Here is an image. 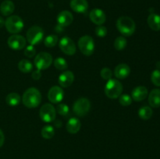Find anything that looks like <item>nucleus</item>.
<instances>
[{
    "label": "nucleus",
    "instance_id": "f257e3e1",
    "mask_svg": "<svg viewBox=\"0 0 160 159\" xmlns=\"http://www.w3.org/2000/svg\"><path fill=\"white\" fill-rule=\"evenodd\" d=\"M23 104L29 108L38 107L42 101V94L35 87H30L25 90L22 97Z\"/></svg>",
    "mask_w": 160,
    "mask_h": 159
},
{
    "label": "nucleus",
    "instance_id": "f03ea898",
    "mask_svg": "<svg viewBox=\"0 0 160 159\" xmlns=\"http://www.w3.org/2000/svg\"><path fill=\"white\" fill-rule=\"evenodd\" d=\"M117 27L120 34L126 37H130L135 31L136 25L131 17H120L117 21Z\"/></svg>",
    "mask_w": 160,
    "mask_h": 159
},
{
    "label": "nucleus",
    "instance_id": "7ed1b4c3",
    "mask_svg": "<svg viewBox=\"0 0 160 159\" xmlns=\"http://www.w3.org/2000/svg\"><path fill=\"white\" fill-rule=\"evenodd\" d=\"M123 92V85L118 80L110 79L105 87V94L110 99H117Z\"/></svg>",
    "mask_w": 160,
    "mask_h": 159
},
{
    "label": "nucleus",
    "instance_id": "20e7f679",
    "mask_svg": "<svg viewBox=\"0 0 160 159\" xmlns=\"http://www.w3.org/2000/svg\"><path fill=\"white\" fill-rule=\"evenodd\" d=\"M5 26L8 32L11 34H18L23 28V21L19 16H10L5 21Z\"/></svg>",
    "mask_w": 160,
    "mask_h": 159
},
{
    "label": "nucleus",
    "instance_id": "39448f33",
    "mask_svg": "<svg viewBox=\"0 0 160 159\" xmlns=\"http://www.w3.org/2000/svg\"><path fill=\"white\" fill-rule=\"evenodd\" d=\"M78 47L83 55L90 56L93 54L95 50L94 39L89 35H84L78 41Z\"/></svg>",
    "mask_w": 160,
    "mask_h": 159
},
{
    "label": "nucleus",
    "instance_id": "423d86ee",
    "mask_svg": "<svg viewBox=\"0 0 160 159\" xmlns=\"http://www.w3.org/2000/svg\"><path fill=\"white\" fill-rule=\"evenodd\" d=\"M91 108V103L88 98H78L73 105V111L77 116L83 117L87 115Z\"/></svg>",
    "mask_w": 160,
    "mask_h": 159
},
{
    "label": "nucleus",
    "instance_id": "0eeeda50",
    "mask_svg": "<svg viewBox=\"0 0 160 159\" xmlns=\"http://www.w3.org/2000/svg\"><path fill=\"white\" fill-rule=\"evenodd\" d=\"M44 37V31L39 26H32L27 32V41L31 45H38Z\"/></svg>",
    "mask_w": 160,
    "mask_h": 159
},
{
    "label": "nucleus",
    "instance_id": "6e6552de",
    "mask_svg": "<svg viewBox=\"0 0 160 159\" xmlns=\"http://www.w3.org/2000/svg\"><path fill=\"white\" fill-rule=\"evenodd\" d=\"M52 56L51 54L42 51L36 55L34 59V65L37 67V70H45L52 65Z\"/></svg>",
    "mask_w": 160,
    "mask_h": 159
},
{
    "label": "nucleus",
    "instance_id": "1a4fd4ad",
    "mask_svg": "<svg viewBox=\"0 0 160 159\" xmlns=\"http://www.w3.org/2000/svg\"><path fill=\"white\" fill-rule=\"evenodd\" d=\"M39 115L41 119L45 123H51L56 118V110L52 104L46 103L41 107Z\"/></svg>",
    "mask_w": 160,
    "mask_h": 159
},
{
    "label": "nucleus",
    "instance_id": "9d476101",
    "mask_svg": "<svg viewBox=\"0 0 160 159\" xmlns=\"http://www.w3.org/2000/svg\"><path fill=\"white\" fill-rule=\"evenodd\" d=\"M59 46L61 51L66 55H73L76 52V45L72 39L68 37H63L59 42Z\"/></svg>",
    "mask_w": 160,
    "mask_h": 159
},
{
    "label": "nucleus",
    "instance_id": "9b49d317",
    "mask_svg": "<svg viewBox=\"0 0 160 159\" xmlns=\"http://www.w3.org/2000/svg\"><path fill=\"white\" fill-rule=\"evenodd\" d=\"M8 45L12 50H22L25 48L27 43V40L23 36L19 34H13L8 38Z\"/></svg>",
    "mask_w": 160,
    "mask_h": 159
},
{
    "label": "nucleus",
    "instance_id": "f8f14e48",
    "mask_svg": "<svg viewBox=\"0 0 160 159\" xmlns=\"http://www.w3.org/2000/svg\"><path fill=\"white\" fill-rule=\"evenodd\" d=\"M64 97V91L59 86H53L48 92V98L50 102L53 104H59L62 101Z\"/></svg>",
    "mask_w": 160,
    "mask_h": 159
},
{
    "label": "nucleus",
    "instance_id": "ddd939ff",
    "mask_svg": "<svg viewBox=\"0 0 160 159\" xmlns=\"http://www.w3.org/2000/svg\"><path fill=\"white\" fill-rule=\"evenodd\" d=\"M89 17L92 22L96 25H102L106 22V17L105 12L100 9H93L90 12Z\"/></svg>",
    "mask_w": 160,
    "mask_h": 159
},
{
    "label": "nucleus",
    "instance_id": "4468645a",
    "mask_svg": "<svg viewBox=\"0 0 160 159\" xmlns=\"http://www.w3.org/2000/svg\"><path fill=\"white\" fill-rule=\"evenodd\" d=\"M73 20V14L67 10H63L59 13L57 17V22L58 24L60 25L61 26H70Z\"/></svg>",
    "mask_w": 160,
    "mask_h": 159
},
{
    "label": "nucleus",
    "instance_id": "2eb2a0df",
    "mask_svg": "<svg viewBox=\"0 0 160 159\" xmlns=\"http://www.w3.org/2000/svg\"><path fill=\"white\" fill-rule=\"evenodd\" d=\"M74 80V75L70 70L64 71L59 76V84L62 87H68Z\"/></svg>",
    "mask_w": 160,
    "mask_h": 159
},
{
    "label": "nucleus",
    "instance_id": "dca6fc26",
    "mask_svg": "<svg viewBox=\"0 0 160 159\" xmlns=\"http://www.w3.org/2000/svg\"><path fill=\"white\" fill-rule=\"evenodd\" d=\"M148 96V89L144 86L135 87L131 92V98L135 101H142Z\"/></svg>",
    "mask_w": 160,
    "mask_h": 159
},
{
    "label": "nucleus",
    "instance_id": "f3484780",
    "mask_svg": "<svg viewBox=\"0 0 160 159\" xmlns=\"http://www.w3.org/2000/svg\"><path fill=\"white\" fill-rule=\"evenodd\" d=\"M70 7L74 12L84 13L88 9V3L87 0H71Z\"/></svg>",
    "mask_w": 160,
    "mask_h": 159
},
{
    "label": "nucleus",
    "instance_id": "a211bd4d",
    "mask_svg": "<svg viewBox=\"0 0 160 159\" xmlns=\"http://www.w3.org/2000/svg\"><path fill=\"white\" fill-rule=\"evenodd\" d=\"M131 73V68L128 64L121 63L119 64L114 70V74L117 79H124L128 77Z\"/></svg>",
    "mask_w": 160,
    "mask_h": 159
},
{
    "label": "nucleus",
    "instance_id": "6ab92c4d",
    "mask_svg": "<svg viewBox=\"0 0 160 159\" xmlns=\"http://www.w3.org/2000/svg\"><path fill=\"white\" fill-rule=\"evenodd\" d=\"M81 123L80 120L76 117H72L67 121V130L71 134H75L78 132L81 129Z\"/></svg>",
    "mask_w": 160,
    "mask_h": 159
},
{
    "label": "nucleus",
    "instance_id": "aec40b11",
    "mask_svg": "<svg viewBox=\"0 0 160 159\" xmlns=\"http://www.w3.org/2000/svg\"><path fill=\"white\" fill-rule=\"evenodd\" d=\"M15 9L14 3L11 0H5L0 5V12L3 16H10Z\"/></svg>",
    "mask_w": 160,
    "mask_h": 159
},
{
    "label": "nucleus",
    "instance_id": "412c9836",
    "mask_svg": "<svg viewBox=\"0 0 160 159\" xmlns=\"http://www.w3.org/2000/svg\"><path fill=\"white\" fill-rule=\"evenodd\" d=\"M148 103L152 108L160 107V89H153L148 95Z\"/></svg>",
    "mask_w": 160,
    "mask_h": 159
},
{
    "label": "nucleus",
    "instance_id": "4be33fe9",
    "mask_svg": "<svg viewBox=\"0 0 160 159\" xmlns=\"http://www.w3.org/2000/svg\"><path fill=\"white\" fill-rule=\"evenodd\" d=\"M148 24L152 30L155 31H160V16L156 13H151L148 17Z\"/></svg>",
    "mask_w": 160,
    "mask_h": 159
},
{
    "label": "nucleus",
    "instance_id": "5701e85b",
    "mask_svg": "<svg viewBox=\"0 0 160 159\" xmlns=\"http://www.w3.org/2000/svg\"><path fill=\"white\" fill-rule=\"evenodd\" d=\"M20 100H21V98H20V95L17 93L12 92V93L9 94L6 96V102L8 105L14 107V106H17L20 104Z\"/></svg>",
    "mask_w": 160,
    "mask_h": 159
},
{
    "label": "nucleus",
    "instance_id": "b1692460",
    "mask_svg": "<svg viewBox=\"0 0 160 159\" xmlns=\"http://www.w3.org/2000/svg\"><path fill=\"white\" fill-rule=\"evenodd\" d=\"M18 68L20 72L23 73H28L32 70L33 65L28 59H22L19 62Z\"/></svg>",
    "mask_w": 160,
    "mask_h": 159
},
{
    "label": "nucleus",
    "instance_id": "393cba45",
    "mask_svg": "<svg viewBox=\"0 0 160 159\" xmlns=\"http://www.w3.org/2000/svg\"><path fill=\"white\" fill-rule=\"evenodd\" d=\"M152 110L148 106H144L142 107L138 111V115L142 119L148 120L152 116Z\"/></svg>",
    "mask_w": 160,
    "mask_h": 159
},
{
    "label": "nucleus",
    "instance_id": "a878e982",
    "mask_svg": "<svg viewBox=\"0 0 160 159\" xmlns=\"http://www.w3.org/2000/svg\"><path fill=\"white\" fill-rule=\"evenodd\" d=\"M41 134H42V137L43 138L47 139V140L52 138L55 135L54 128H53V126H50V125H46L42 129Z\"/></svg>",
    "mask_w": 160,
    "mask_h": 159
},
{
    "label": "nucleus",
    "instance_id": "bb28decb",
    "mask_svg": "<svg viewBox=\"0 0 160 159\" xmlns=\"http://www.w3.org/2000/svg\"><path fill=\"white\" fill-rule=\"evenodd\" d=\"M127 42L126 38H125L123 36H120V37H117L115 39V41H114V47L118 51H121L123 50L127 47Z\"/></svg>",
    "mask_w": 160,
    "mask_h": 159
},
{
    "label": "nucleus",
    "instance_id": "cd10ccee",
    "mask_svg": "<svg viewBox=\"0 0 160 159\" xmlns=\"http://www.w3.org/2000/svg\"><path fill=\"white\" fill-rule=\"evenodd\" d=\"M58 41H59L58 36L55 35V34H50L45 37L44 44L48 48H52L58 43Z\"/></svg>",
    "mask_w": 160,
    "mask_h": 159
},
{
    "label": "nucleus",
    "instance_id": "c85d7f7f",
    "mask_svg": "<svg viewBox=\"0 0 160 159\" xmlns=\"http://www.w3.org/2000/svg\"><path fill=\"white\" fill-rule=\"evenodd\" d=\"M54 65L57 70H65L66 69H67L68 64H67V62H66V60L63 59V58L59 57L57 58V59H55Z\"/></svg>",
    "mask_w": 160,
    "mask_h": 159
},
{
    "label": "nucleus",
    "instance_id": "c756f323",
    "mask_svg": "<svg viewBox=\"0 0 160 159\" xmlns=\"http://www.w3.org/2000/svg\"><path fill=\"white\" fill-rule=\"evenodd\" d=\"M56 110L59 115H62V116H67L69 114V112H70L68 106L66 104H63V103H59Z\"/></svg>",
    "mask_w": 160,
    "mask_h": 159
},
{
    "label": "nucleus",
    "instance_id": "7c9ffc66",
    "mask_svg": "<svg viewBox=\"0 0 160 159\" xmlns=\"http://www.w3.org/2000/svg\"><path fill=\"white\" fill-rule=\"evenodd\" d=\"M120 104L123 106H129L132 102V98L128 94H121L119 97Z\"/></svg>",
    "mask_w": 160,
    "mask_h": 159
},
{
    "label": "nucleus",
    "instance_id": "2f4dec72",
    "mask_svg": "<svg viewBox=\"0 0 160 159\" xmlns=\"http://www.w3.org/2000/svg\"><path fill=\"white\" fill-rule=\"evenodd\" d=\"M151 80L154 85L160 87V70H156L151 75Z\"/></svg>",
    "mask_w": 160,
    "mask_h": 159
},
{
    "label": "nucleus",
    "instance_id": "473e14b6",
    "mask_svg": "<svg viewBox=\"0 0 160 159\" xmlns=\"http://www.w3.org/2000/svg\"><path fill=\"white\" fill-rule=\"evenodd\" d=\"M100 75H101L102 78L103 80H109L111 79L112 76V70L110 69L107 68V67H104L102 70L100 72Z\"/></svg>",
    "mask_w": 160,
    "mask_h": 159
},
{
    "label": "nucleus",
    "instance_id": "72a5a7b5",
    "mask_svg": "<svg viewBox=\"0 0 160 159\" xmlns=\"http://www.w3.org/2000/svg\"><path fill=\"white\" fill-rule=\"evenodd\" d=\"M95 34L99 37H106V34H107V28L106 26L99 25L95 28Z\"/></svg>",
    "mask_w": 160,
    "mask_h": 159
},
{
    "label": "nucleus",
    "instance_id": "f704fd0d",
    "mask_svg": "<svg viewBox=\"0 0 160 159\" xmlns=\"http://www.w3.org/2000/svg\"><path fill=\"white\" fill-rule=\"evenodd\" d=\"M36 54V50L34 48V45H28L24 50V55L28 58H32Z\"/></svg>",
    "mask_w": 160,
    "mask_h": 159
},
{
    "label": "nucleus",
    "instance_id": "c9c22d12",
    "mask_svg": "<svg viewBox=\"0 0 160 159\" xmlns=\"http://www.w3.org/2000/svg\"><path fill=\"white\" fill-rule=\"evenodd\" d=\"M31 76H32V78L34 80H39L41 77H42V73H41V70H37L36 71L33 72Z\"/></svg>",
    "mask_w": 160,
    "mask_h": 159
},
{
    "label": "nucleus",
    "instance_id": "e433bc0d",
    "mask_svg": "<svg viewBox=\"0 0 160 159\" xmlns=\"http://www.w3.org/2000/svg\"><path fill=\"white\" fill-rule=\"evenodd\" d=\"M4 142H5V136L3 132L2 131V129H0V147H2V145L4 144Z\"/></svg>",
    "mask_w": 160,
    "mask_h": 159
},
{
    "label": "nucleus",
    "instance_id": "4c0bfd02",
    "mask_svg": "<svg viewBox=\"0 0 160 159\" xmlns=\"http://www.w3.org/2000/svg\"><path fill=\"white\" fill-rule=\"evenodd\" d=\"M3 26H5V20L2 17H0V28L2 27Z\"/></svg>",
    "mask_w": 160,
    "mask_h": 159
}]
</instances>
